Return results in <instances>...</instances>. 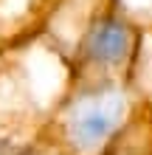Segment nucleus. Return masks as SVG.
<instances>
[{"instance_id":"nucleus-2","label":"nucleus","mask_w":152,"mask_h":155,"mask_svg":"<svg viewBox=\"0 0 152 155\" xmlns=\"http://www.w3.org/2000/svg\"><path fill=\"white\" fill-rule=\"evenodd\" d=\"M127 48V34L121 25H104L93 37V54L104 59H118Z\"/></svg>"},{"instance_id":"nucleus-1","label":"nucleus","mask_w":152,"mask_h":155,"mask_svg":"<svg viewBox=\"0 0 152 155\" xmlns=\"http://www.w3.org/2000/svg\"><path fill=\"white\" fill-rule=\"evenodd\" d=\"M113 121H115V107L113 104H96V107H90V110H85L82 116H79L76 133H79L82 141L90 144V141L104 138V135L110 133Z\"/></svg>"}]
</instances>
